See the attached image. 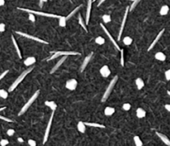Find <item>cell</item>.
Segmentation results:
<instances>
[{"label": "cell", "instance_id": "cell-1", "mask_svg": "<svg viewBox=\"0 0 170 146\" xmlns=\"http://www.w3.org/2000/svg\"><path fill=\"white\" fill-rule=\"evenodd\" d=\"M33 68H34V66H31V67H29V68H28L27 70H25L24 71H23L22 73H21V75L17 78V79L15 80V81L13 83V84L10 86V87H9V89H8V91L9 92H12L13 91H14L16 88H17V86L20 84L21 82H22L23 81V79L24 78L28 76L29 73L33 70Z\"/></svg>", "mask_w": 170, "mask_h": 146}, {"label": "cell", "instance_id": "cell-2", "mask_svg": "<svg viewBox=\"0 0 170 146\" xmlns=\"http://www.w3.org/2000/svg\"><path fill=\"white\" fill-rule=\"evenodd\" d=\"M18 9L22 10L26 13H31L36 15H39V16H43V17H47V18H59L61 16L56 14H53V13H43V12H39V11H35V10H32L28 8H18Z\"/></svg>", "mask_w": 170, "mask_h": 146}, {"label": "cell", "instance_id": "cell-3", "mask_svg": "<svg viewBox=\"0 0 170 146\" xmlns=\"http://www.w3.org/2000/svg\"><path fill=\"white\" fill-rule=\"evenodd\" d=\"M39 93H40V91L39 90H38L33 95V96H32L29 100L27 101V103L25 104V105L23 106V108L21 109V111H20V112L18 113V116H22V114H23L27 111L28 109V108L33 105V103L36 101V99L38 97V96H39Z\"/></svg>", "mask_w": 170, "mask_h": 146}, {"label": "cell", "instance_id": "cell-4", "mask_svg": "<svg viewBox=\"0 0 170 146\" xmlns=\"http://www.w3.org/2000/svg\"><path fill=\"white\" fill-rule=\"evenodd\" d=\"M117 81H118V76H115L113 79L111 80V81L110 82V84H109L108 87L106 88V90H105V93H104L103 97H102V100H101L102 102H105V101L108 99V97H109L110 95V93L112 92V90L114 89V86H115V84H116V82H117Z\"/></svg>", "mask_w": 170, "mask_h": 146}, {"label": "cell", "instance_id": "cell-5", "mask_svg": "<svg viewBox=\"0 0 170 146\" xmlns=\"http://www.w3.org/2000/svg\"><path fill=\"white\" fill-rule=\"evenodd\" d=\"M51 53H53V55L50 57L49 59H47V61H51L55 58H57L61 56H77V55H81L80 53H77V51H51Z\"/></svg>", "mask_w": 170, "mask_h": 146}, {"label": "cell", "instance_id": "cell-6", "mask_svg": "<svg viewBox=\"0 0 170 146\" xmlns=\"http://www.w3.org/2000/svg\"><path fill=\"white\" fill-rule=\"evenodd\" d=\"M17 34L20 35V36H25V38H28V39H31V40H33V41H38V43H43V44H48L47 41H44L42 40L39 38H37L35 36H32V35H29V34H27L25 33H22V32H15Z\"/></svg>", "mask_w": 170, "mask_h": 146}, {"label": "cell", "instance_id": "cell-7", "mask_svg": "<svg viewBox=\"0 0 170 146\" xmlns=\"http://www.w3.org/2000/svg\"><path fill=\"white\" fill-rule=\"evenodd\" d=\"M129 11H130V6H128V7L126 8V9H125V15H124V18H123V21H122V23H121V26H120L119 35H118V41L120 40L121 35H122V33H123V30H124V28H125V23H126V19H127V17H128V14H129Z\"/></svg>", "mask_w": 170, "mask_h": 146}, {"label": "cell", "instance_id": "cell-8", "mask_svg": "<svg viewBox=\"0 0 170 146\" xmlns=\"http://www.w3.org/2000/svg\"><path fill=\"white\" fill-rule=\"evenodd\" d=\"M53 116H54V111H52L51 116V117H50V119H49L48 124H47V128H46V131H45V134H44V139H43V144L47 141V139H48L49 133H50V129H51V124H52Z\"/></svg>", "mask_w": 170, "mask_h": 146}, {"label": "cell", "instance_id": "cell-9", "mask_svg": "<svg viewBox=\"0 0 170 146\" xmlns=\"http://www.w3.org/2000/svg\"><path fill=\"white\" fill-rule=\"evenodd\" d=\"M77 81L76 79H70L66 82V88L70 91H74L77 87Z\"/></svg>", "mask_w": 170, "mask_h": 146}, {"label": "cell", "instance_id": "cell-10", "mask_svg": "<svg viewBox=\"0 0 170 146\" xmlns=\"http://www.w3.org/2000/svg\"><path fill=\"white\" fill-rule=\"evenodd\" d=\"M100 26H101L102 29L104 30V32H105V33H106V35L108 36V38H110V40L111 41H112V43H113V45L115 46V48L116 49H117V50H120V46H118V44H117V43H116V41H115V39L113 38V36L110 35V32H109V31L107 30V28H106L105 27V26H104V25H103L102 23H100Z\"/></svg>", "mask_w": 170, "mask_h": 146}, {"label": "cell", "instance_id": "cell-11", "mask_svg": "<svg viewBox=\"0 0 170 146\" xmlns=\"http://www.w3.org/2000/svg\"><path fill=\"white\" fill-rule=\"evenodd\" d=\"M92 3H93V0H88V3H87V8H86V25L89 23L90 16H91V7H92Z\"/></svg>", "mask_w": 170, "mask_h": 146}, {"label": "cell", "instance_id": "cell-12", "mask_svg": "<svg viewBox=\"0 0 170 146\" xmlns=\"http://www.w3.org/2000/svg\"><path fill=\"white\" fill-rule=\"evenodd\" d=\"M94 53H90L87 56H86V58L84 59L83 62H82V64H81V71L82 72L85 69H86V67L87 66L88 63L90 62V61H91V59L92 58V56H93Z\"/></svg>", "mask_w": 170, "mask_h": 146}, {"label": "cell", "instance_id": "cell-13", "mask_svg": "<svg viewBox=\"0 0 170 146\" xmlns=\"http://www.w3.org/2000/svg\"><path fill=\"white\" fill-rule=\"evenodd\" d=\"M66 56H63L62 57L61 59H59V61H58L56 63V65L52 67V69L51 70V71H50V73L51 74H52V73H54L58 68H59V67L61 66V64L63 63V62H64L65 61H66Z\"/></svg>", "mask_w": 170, "mask_h": 146}, {"label": "cell", "instance_id": "cell-14", "mask_svg": "<svg viewBox=\"0 0 170 146\" xmlns=\"http://www.w3.org/2000/svg\"><path fill=\"white\" fill-rule=\"evenodd\" d=\"M164 31H165V29H162L160 32L158 33V34L156 36V38H155V39L153 41V43H151V45L150 46V48H148V51H150L152 48H153V46H154L155 45H156V43L158 41V40L161 38V36H163V33H164Z\"/></svg>", "mask_w": 170, "mask_h": 146}, {"label": "cell", "instance_id": "cell-15", "mask_svg": "<svg viewBox=\"0 0 170 146\" xmlns=\"http://www.w3.org/2000/svg\"><path fill=\"white\" fill-rule=\"evenodd\" d=\"M100 73L101 74L103 77H108L110 75V70L108 66H103L100 69Z\"/></svg>", "mask_w": 170, "mask_h": 146}, {"label": "cell", "instance_id": "cell-16", "mask_svg": "<svg viewBox=\"0 0 170 146\" xmlns=\"http://www.w3.org/2000/svg\"><path fill=\"white\" fill-rule=\"evenodd\" d=\"M156 134L158 135V136L159 137V139H160L166 145L170 146V139L166 136V135H164V134H161V133H158V132H156Z\"/></svg>", "mask_w": 170, "mask_h": 146}, {"label": "cell", "instance_id": "cell-17", "mask_svg": "<svg viewBox=\"0 0 170 146\" xmlns=\"http://www.w3.org/2000/svg\"><path fill=\"white\" fill-rule=\"evenodd\" d=\"M136 116L139 119L145 118L146 116V111L143 108H138L136 109Z\"/></svg>", "mask_w": 170, "mask_h": 146}, {"label": "cell", "instance_id": "cell-18", "mask_svg": "<svg viewBox=\"0 0 170 146\" xmlns=\"http://www.w3.org/2000/svg\"><path fill=\"white\" fill-rule=\"evenodd\" d=\"M35 62H36V58H35V57L34 56H29L27 59H25L23 63L27 66H30L32 65H33Z\"/></svg>", "mask_w": 170, "mask_h": 146}, {"label": "cell", "instance_id": "cell-19", "mask_svg": "<svg viewBox=\"0 0 170 146\" xmlns=\"http://www.w3.org/2000/svg\"><path fill=\"white\" fill-rule=\"evenodd\" d=\"M45 106H48L51 111H56V108H57V105L54 102V101H45Z\"/></svg>", "mask_w": 170, "mask_h": 146}, {"label": "cell", "instance_id": "cell-20", "mask_svg": "<svg viewBox=\"0 0 170 146\" xmlns=\"http://www.w3.org/2000/svg\"><path fill=\"white\" fill-rule=\"evenodd\" d=\"M155 59L158 60V61H164L166 60V56L163 53H161V51H158L157 53L154 56Z\"/></svg>", "mask_w": 170, "mask_h": 146}, {"label": "cell", "instance_id": "cell-21", "mask_svg": "<svg viewBox=\"0 0 170 146\" xmlns=\"http://www.w3.org/2000/svg\"><path fill=\"white\" fill-rule=\"evenodd\" d=\"M115 112V108L110 107V106L106 107V108L105 109V111H104V113H105V114L106 116H112V114H113Z\"/></svg>", "mask_w": 170, "mask_h": 146}, {"label": "cell", "instance_id": "cell-22", "mask_svg": "<svg viewBox=\"0 0 170 146\" xmlns=\"http://www.w3.org/2000/svg\"><path fill=\"white\" fill-rule=\"evenodd\" d=\"M11 38H12V41H13V43L14 48H15L16 51H17L18 56H19V58H22V54H21V51H20V49H19V48H18V43H17V41H16V40H15V38H14L13 36H12Z\"/></svg>", "mask_w": 170, "mask_h": 146}, {"label": "cell", "instance_id": "cell-23", "mask_svg": "<svg viewBox=\"0 0 170 146\" xmlns=\"http://www.w3.org/2000/svg\"><path fill=\"white\" fill-rule=\"evenodd\" d=\"M86 124H85V122L82 121H79L77 124V129L79 130V132L81 133H85L86 132Z\"/></svg>", "mask_w": 170, "mask_h": 146}, {"label": "cell", "instance_id": "cell-24", "mask_svg": "<svg viewBox=\"0 0 170 146\" xmlns=\"http://www.w3.org/2000/svg\"><path fill=\"white\" fill-rule=\"evenodd\" d=\"M168 12H169V7L168 5H163V6H162L160 8L159 13H160V15H162V16H165V15L168 13Z\"/></svg>", "mask_w": 170, "mask_h": 146}, {"label": "cell", "instance_id": "cell-25", "mask_svg": "<svg viewBox=\"0 0 170 146\" xmlns=\"http://www.w3.org/2000/svg\"><path fill=\"white\" fill-rule=\"evenodd\" d=\"M135 84H136L138 90H141V89H143V87L145 86V82L141 78H137V79L135 80Z\"/></svg>", "mask_w": 170, "mask_h": 146}, {"label": "cell", "instance_id": "cell-26", "mask_svg": "<svg viewBox=\"0 0 170 146\" xmlns=\"http://www.w3.org/2000/svg\"><path fill=\"white\" fill-rule=\"evenodd\" d=\"M85 124L87 126H90V127H95V128H105V126L101 124H98V123H91V122H85Z\"/></svg>", "mask_w": 170, "mask_h": 146}, {"label": "cell", "instance_id": "cell-27", "mask_svg": "<svg viewBox=\"0 0 170 146\" xmlns=\"http://www.w3.org/2000/svg\"><path fill=\"white\" fill-rule=\"evenodd\" d=\"M81 7H82V4L79 5V6H77V7H76V8L75 9L73 10V11H71V12L70 13L68 14V16H67V17H66V20L70 19V18H71L72 16H74V15H75V14H76V13H77V12L79 11V10L81 9Z\"/></svg>", "mask_w": 170, "mask_h": 146}, {"label": "cell", "instance_id": "cell-28", "mask_svg": "<svg viewBox=\"0 0 170 146\" xmlns=\"http://www.w3.org/2000/svg\"><path fill=\"white\" fill-rule=\"evenodd\" d=\"M78 19H79V24L81 26L82 28H83L84 30H86V32H87V28H86V23H85V22H84V20H83V18H82V17H81V14H79Z\"/></svg>", "mask_w": 170, "mask_h": 146}, {"label": "cell", "instance_id": "cell-29", "mask_svg": "<svg viewBox=\"0 0 170 146\" xmlns=\"http://www.w3.org/2000/svg\"><path fill=\"white\" fill-rule=\"evenodd\" d=\"M132 43H133V39L130 38V36H125L124 39H123V43L125 46H130V44H132Z\"/></svg>", "mask_w": 170, "mask_h": 146}, {"label": "cell", "instance_id": "cell-30", "mask_svg": "<svg viewBox=\"0 0 170 146\" xmlns=\"http://www.w3.org/2000/svg\"><path fill=\"white\" fill-rule=\"evenodd\" d=\"M66 17H63V16H61L59 18V26H61V27L62 28H64L66 26Z\"/></svg>", "mask_w": 170, "mask_h": 146}, {"label": "cell", "instance_id": "cell-31", "mask_svg": "<svg viewBox=\"0 0 170 146\" xmlns=\"http://www.w3.org/2000/svg\"><path fill=\"white\" fill-rule=\"evenodd\" d=\"M134 141H135V144L136 146H143V142L141 141V139L139 136H137V135H135V136L134 137Z\"/></svg>", "mask_w": 170, "mask_h": 146}, {"label": "cell", "instance_id": "cell-32", "mask_svg": "<svg viewBox=\"0 0 170 146\" xmlns=\"http://www.w3.org/2000/svg\"><path fill=\"white\" fill-rule=\"evenodd\" d=\"M8 96V92L3 89H0V97L3 99H7Z\"/></svg>", "mask_w": 170, "mask_h": 146}, {"label": "cell", "instance_id": "cell-33", "mask_svg": "<svg viewBox=\"0 0 170 146\" xmlns=\"http://www.w3.org/2000/svg\"><path fill=\"white\" fill-rule=\"evenodd\" d=\"M105 40L104 38H102V36H99L95 38V43H96V44H98V45H103L105 43Z\"/></svg>", "mask_w": 170, "mask_h": 146}, {"label": "cell", "instance_id": "cell-34", "mask_svg": "<svg viewBox=\"0 0 170 146\" xmlns=\"http://www.w3.org/2000/svg\"><path fill=\"white\" fill-rule=\"evenodd\" d=\"M102 19L104 21V23H110V21H111V17H110V15H109V14H105L102 16Z\"/></svg>", "mask_w": 170, "mask_h": 146}, {"label": "cell", "instance_id": "cell-35", "mask_svg": "<svg viewBox=\"0 0 170 146\" xmlns=\"http://www.w3.org/2000/svg\"><path fill=\"white\" fill-rule=\"evenodd\" d=\"M141 1V0H135L134 2L132 3V4L130 6V11H132V10H134L135 8V7L137 6L138 4H139V3Z\"/></svg>", "mask_w": 170, "mask_h": 146}, {"label": "cell", "instance_id": "cell-36", "mask_svg": "<svg viewBox=\"0 0 170 146\" xmlns=\"http://www.w3.org/2000/svg\"><path fill=\"white\" fill-rule=\"evenodd\" d=\"M122 107H123V109H124V111H130V109L131 106H130V103H125Z\"/></svg>", "mask_w": 170, "mask_h": 146}, {"label": "cell", "instance_id": "cell-37", "mask_svg": "<svg viewBox=\"0 0 170 146\" xmlns=\"http://www.w3.org/2000/svg\"><path fill=\"white\" fill-rule=\"evenodd\" d=\"M120 53H121L120 63H121V66H124V63H125V59H124V50H123V49H120Z\"/></svg>", "mask_w": 170, "mask_h": 146}, {"label": "cell", "instance_id": "cell-38", "mask_svg": "<svg viewBox=\"0 0 170 146\" xmlns=\"http://www.w3.org/2000/svg\"><path fill=\"white\" fill-rule=\"evenodd\" d=\"M9 144V141L6 139H3L1 141H0V145L1 146H6Z\"/></svg>", "mask_w": 170, "mask_h": 146}, {"label": "cell", "instance_id": "cell-39", "mask_svg": "<svg viewBox=\"0 0 170 146\" xmlns=\"http://www.w3.org/2000/svg\"><path fill=\"white\" fill-rule=\"evenodd\" d=\"M0 119H3V121H6V122H13V119H8V118L5 117V116H0Z\"/></svg>", "mask_w": 170, "mask_h": 146}, {"label": "cell", "instance_id": "cell-40", "mask_svg": "<svg viewBox=\"0 0 170 146\" xmlns=\"http://www.w3.org/2000/svg\"><path fill=\"white\" fill-rule=\"evenodd\" d=\"M15 133V130L13 129H8V131H7V134L8 135V136H13V135Z\"/></svg>", "mask_w": 170, "mask_h": 146}, {"label": "cell", "instance_id": "cell-41", "mask_svg": "<svg viewBox=\"0 0 170 146\" xmlns=\"http://www.w3.org/2000/svg\"><path fill=\"white\" fill-rule=\"evenodd\" d=\"M28 144L30 145V146H36L37 145V142L35 141V140H33V139H28Z\"/></svg>", "mask_w": 170, "mask_h": 146}, {"label": "cell", "instance_id": "cell-42", "mask_svg": "<svg viewBox=\"0 0 170 146\" xmlns=\"http://www.w3.org/2000/svg\"><path fill=\"white\" fill-rule=\"evenodd\" d=\"M165 78L167 81H170V69L165 71Z\"/></svg>", "mask_w": 170, "mask_h": 146}, {"label": "cell", "instance_id": "cell-43", "mask_svg": "<svg viewBox=\"0 0 170 146\" xmlns=\"http://www.w3.org/2000/svg\"><path fill=\"white\" fill-rule=\"evenodd\" d=\"M6 28V26L4 23H0V33H3Z\"/></svg>", "mask_w": 170, "mask_h": 146}, {"label": "cell", "instance_id": "cell-44", "mask_svg": "<svg viewBox=\"0 0 170 146\" xmlns=\"http://www.w3.org/2000/svg\"><path fill=\"white\" fill-rule=\"evenodd\" d=\"M28 18H29V20L30 21H32V22H35V17H34V14L33 13H29V16H28Z\"/></svg>", "mask_w": 170, "mask_h": 146}, {"label": "cell", "instance_id": "cell-45", "mask_svg": "<svg viewBox=\"0 0 170 146\" xmlns=\"http://www.w3.org/2000/svg\"><path fill=\"white\" fill-rule=\"evenodd\" d=\"M8 70H6V71H3V72L2 73L1 75H0V81H1V80L3 79V77H4L5 76H6V75L8 74Z\"/></svg>", "mask_w": 170, "mask_h": 146}, {"label": "cell", "instance_id": "cell-46", "mask_svg": "<svg viewBox=\"0 0 170 146\" xmlns=\"http://www.w3.org/2000/svg\"><path fill=\"white\" fill-rule=\"evenodd\" d=\"M165 109L168 111V112H170V104H167V105H165Z\"/></svg>", "mask_w": 170, "mask_h": 146}, {"label": "cell", "instance_id": "cell-47", "mask_svg": "<svg viewBox=\"0 0 170 146\" xmlns=\"http://www.w3.org/2000/svg\"><path fill=\"white\" fill-rule=\"evenodd\" d=\"M5 4V0H0V7L3 6Z\"/></svg>", "mask_w": 170, "mask_h": 146}, {"label": "cell", "instance_id": "cell-48", "mask_svg": "<svg viewBox=\"0 0 170 146\" xmlns=\"http://www.w3.org/2000/svg\"><path fill=\"white\" fill-rule=\"evenodd\" d=\"M105 1V0H100L99 3H98V4H97V6H100V5H101Z\"/></svg>", "mask_w": 170, "mask_h": 146}, {"label": "cell", "instance_id": "cell-49", "mask_svg": "<svg viewBox=\"0 0 170 146\" xmlns=\"http://www.w3.org/2000/svg\"><path fill=\"white\" fill-rule=\"evenodd\" d=\"M18 140L19 142H21V143H23V139L22 138H18Z\"/></svg>", "mask_w": 170, "mask_h": 146}, {"label": "cell", "instance_id": "cell-50", "mask_svg": "<svg viewBox=\"0 0 170 146\" xmlns=\"http://www.w3.org/2000/svg\"><path fill=\"white\" fill-rule=\"evenodd\" d=\"M6 109V107H2V108H0V111H4V109Z\"/></svg>", "mask_w": 170, "mask_h": 146}, {"label": "cell", "instance_id": "cell-51", "mask_svg": "<svg viewBox=\"0 0 170 146\" xmlns=\"http://www.w3.org/2000/svg\"><path fill=\"white\" fill-rule=\"evenodd\" d=\"M168 95L170 96V91H168Z\"/></svg>", "mask_w": 170, "mask_h": 146}, {"label": "cell", "instance_id": "cell-52", "mask_svg": "<svg viewBox=\"0 0 170 146\" xmlns=\"http://www.w3.org/2000/svg\"><path fill=\"white\" fill-rule=\"evenodd\" d=\"M40 1H42V2H47V0H40Z\"/></svg>", "mask_w": 170, "mask_h": 146}, {"label": "cell", "instance_id": "cell-53", "mask_svg": "<svg viewBox=\"0 0 170 146\" xmlns=\"http://www.w3.org/2000/svg\"><path fill=\"white\" fill-rule=\"evenodd\" d=\"M130 1H132V2H134V1H135V0H130Z\"/></svg>", "mask_w": 170, "mask_h": 146}, {"label": "cell", "instance_id": "cell-54", "mask_svg": "<svg viewBox=\"0 0 170 146\" xmlns=\"http://www.w3.org/2000/svg\"><path fill=\"white\" fill-rule=\"evenodd\" d=\"M95 1H96V0H93V2H95Z\"/></svg>", "mask_w": 170, "mask_h": 146}]
</instances>
